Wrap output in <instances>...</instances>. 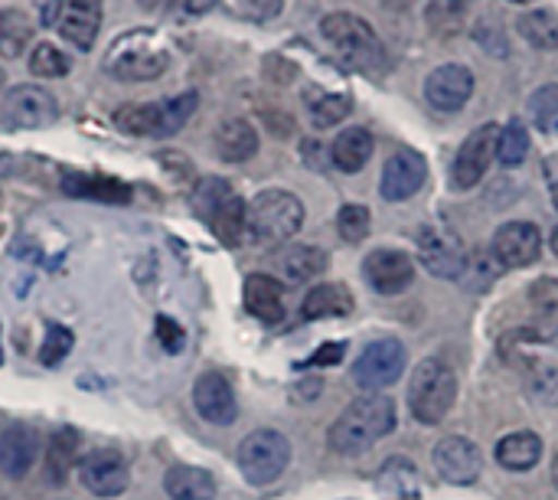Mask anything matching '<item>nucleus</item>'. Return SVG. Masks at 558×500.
I'll use <instances>...</instances> for the list:
<instances>
[{
    "label": "nucleus",
    "mask_w": 558,
    "mask_h": 500,
    "mask_svg": "<svg viewBox=\"0 0 558 500\" xmlns=\"http://www.w3.org/2000/svg\"><path fill=\"white\" fill-rule=\"evenodd\" d=\"M29 39H33L29 16L16 7H0V56H7V59L23 56Z\"/></svg>",
    "instance_id": "nucleus-30"
},
{
    "label": "nucleus",
    "mask_w": 558,
    "mask_h": 500,
    "mask_svg": "<svg viewBox=\"0 0 558 500\" xmlns=\"http://www.w3.org/2000/svg\"><path fill=\"white\" fill-rule=\"evenodd\" d=\"M288 462H291V445L275 429H258L239 445V472L255 488L278 481L284 475Z\"/></svg>",
    "instance_id": "nucleus-7"
},
{
    "label": "nucleus",
    "mask_w": 558,
    "mask_h": 500,
    "mask_svg": "<svg viewBox=\"0 0 558 500\" xmlns=\"http://www.w3.org/2000/svg\"><path fill=\"white\" fill-rule=\"evenodd\" d=\"M497 138H500V128L494 121L481 124L474 134H468V141L461 144V151L454 157V167H451V183L458 190H468V187L481 183L490 160L497 157Z\"/></svg>",
    "instance_id": "nucleus-10"
},
{
    "label": "nucleus",
    "mask_w": 558,
    "mask_h": 500,
    "mask_svg": "<svg viewBox=\"0 0 558 500\" xmlns=\"http://www.w3.org/2000/svg\"><path fill=\"white\" fill-rule=\"evenodd\" d=\"M353 311V295L347 285H337V282H327V285H317L314 291H307L304 298V321H324V318H347Z\"/></svg>",
    "instance_id": "nucleus-23"
},
{
    "label": "nucleus",
    "mask_w": 558,
    "mask_h": 500,
    "mask_svg": "<svg viewBox=\"0 0 558 500\" xmlns=\"http://www.w3.org/2000/svg\"><path fill=\"white\" fill-rule=\"evenodd\" d=\"M216 151H219L222 160L242 164V160L255 157V151H258V131L248 121H242V118L222 121L219 131H216Z\"/></svg>",
    "instance_id": "nucleus-25"
},
{
    "label": "nucleus",
    "mask_w": 558,
    "mask_h": 500,
    "mask_svg": "<svg viewBox=\"0 0 558 500\" xmlns=\"http://www.w3.org/2000/svg\"><path fill=\"white\" fill-rule=\"evenodd\" d=\"M373 134L366 131V128H347V131H340V138L333 141V147H330V157H333V164L343 170V174H356V170H363L366 167V160L373 157Z\"/></svg>",
    "instance_id": "nucleus-27"
},
{
    "label": "nucleus",
    "mask_w": 558,
    "mask_h": 500,
    "mask_svg": "<svg viewBox=\"0 0 558 500\" xmlns=\"http://www.w3.org/2000/svg\"><path fill=\"white\" fill-rule=\"evenodd\" d=\"M157 341L163 344V350L167 354H180L183 350V344H186V334H183V328L177 324V321H170V318H157Z\"/></svg>",
    "instance_id": "nucleus-43"
},
{
    "label": "nucleus",
    "mask_w": 558,
    "mask_h": 500,
    "mask_svg": "<svg viewBox=\"0 0 558 500\" xmlns=\"http://www.w3.org/2000/svg\"><path fill=\"white\" fill-rule=\"evenodd\" d=\"M418 259L438 278H461L468 272V255L458 236L441 226H428L418 236Z\"/></svg>",
    "instance_id": "nucleus-12"
},
{
    "label": "nucleus",
    "mask_w": 558,
    "mask_h": 500,
    "mask_svg": "<svg viewBox=\"0 0 558 500\" xmlns=\"http://www.w3.org/2000/svg\"><path fill=\"white\" fill-rule=\"evenodd\" d=\"M39 459V436L29 426H10L0 436V475L20 481L33 472Z\"/></svg>",
    "instance_id": "nucleus-20"
},
{
    "label": "nucleus",
    "mask_w": 558,
    "mask_h": 500,
    "mask_svg": "<svg viewBox=\"0 0 558 500\" xmlns=\"http://www.w3.org/2000/svg\"><path fill=\"white\" fill-rule=\"evenodd\" d=\"M526 377L543 403H558V367H553L549 360H533L526 367Z\"/></svg>",
    "instance_id": "nucleus-41"
},
{
    "label": "nucleus",
    "mask_w": 558,
    "mask_h": 500,
    "mask_svg": "<svg viewBox=\"0 0 558 500\" xmlns=\"http://www.w3.org/2000/svg\"><path fill=\"white\" fill-rule=\"evenodd\" d=\"M543 459V439L536 432H513L497 442V462L507 472H530Z\"/></svg>",
    "instance_id": "nucleus-26"
},
{
    "label": "nucleus",
    "mask_w": 558,
    "mask_h": 500,
    "mask_svg": "<svg viewBox=\"0 0 558 500\" xmlns=\"http://www.w3.org/2000/svg\"><path fill=\"white\" fill-rule=\"evenodd\" d=\"M62 190L69 197H85V200H101V203H114L124 206L131 203V190L114 180V177H98V174H65L62 177Z\"/></svg>",
    "instance_id": "nucleus-22"
},
{
    "label": "nucleus",
    "mask_w": 558,
    "mask_h": 500,
    "mask_svg": "<svg viewBox=\"0 0 558 500\" xmlns=\"http://www.w3.org/2000/svg\"><path fill=\"white\" fill-rule=\"evenodd\" d=\"M193 406L213 426H229L239 416L235 393H232V386H229V380L222 373H203L196 380V386H193Z\"/></svg>",
    "instance_id": "nucleus-19"
},
{
    "label": "nucleus",
    "mask_w": 558,
    "mask_h": 500,
    "mask_svg": "<svg viewBox=\"0 0 558 500\" xmlns=\"http://www.w3.org/2000/svg\"><path fill=\"white\" fill-rule=\"evenodd\" d=\"M232 197V187L222 180V177H206L199 187H196V197H193V203H196V213L203 216V219H209L226 200Z\"/></svg>",
    "instance_id": "nucleus-38"
},
{
    "label": "nucleus",
    "mask_w": 558,
    "mask_h": 500,
    "mask_svg": "<svg viewBox=\"0 0 558 500\" xmlns=\"http://www.w3.org/2000/svg\"><path fill=\"white\" fill-rule=\"evenodd\" d=\"M163 491L170 500H213L216 498V478L193 465H177L163 478Z\"/></svg>",
    "instance_id": "nucleus-24"
},
{
    "label": "nucleus",
    "mask_w": 558,
    "mask_h": 500,
    "mask_svg": "<svg viewBox=\"0 0 558 500\" xmlns=\"http://www.w3.org/2000/svg\"><path fill=\"white\" fill-rule=\"evenodd\" d=\"M369 223H373V216H369V210L360 206V203H347V206L337 213V229H340V236H343L347 242H363V239L369 236Z\"/></svg>",
    "instance_id": "nucleus-39"
},
{
    "label": "nucleus",
    "mask_w": 558,
    "mask_h": 500,
    "mask_svg": "<svg viewBox=\"0 0 558 500\" xmlns=\"http://www.w3.org/2000/svg\"><path fill=\"white\" fill-rule=\"evenodd\" d=\"M219 0H173V16L180 20H193V16H206Z\"/></svg>",
    "instance_id": "nucleus-44"
},
{
    "label": "nucleus",
    "mask_w": 558,
    "mask_h": 500,
    "mask_svg": "<svg viewBox=\"0 0 558 500\" xmlns=\"http://www.w3.org/2000/svg\"><path fill=\"white\" fill-rule=\"evenodd\" d=\"M170 66V52L163 49V43L147 33V29H134V33H124L114 39L108 59H105V69L114 75V79H124V82H150V79H160Z\"/></svg>",
    "instance_id": "nucleus-5"
},
{
    "label": "nucleus",
    "mask_w": 558,
    "mask_h": 500,
    "mask_svg": "<svg viewBox=\"0 0 558 500\" xmlns=\"http://www.w3.org/2000/svg\"><path fill=\"white\" fill-rule=\"evenodd\" d=\"M464 16H468V0H432L425 10L428 29L441 39L458 36L464 29Z\"/></svg>",
    "instance_id": "nucleus-32"
},
{
    "label": "nucleus",
    "mask_w": 558,
    "mask_h": 500,
    "mask_svg": "<svg viewBox=\"0 0 558 500\" xmlns=\"http://www.w3.org/2000/svg\"><path fill=\"white\" fill-rule=\"evenodd\" d=\"M517 3H530V0H517Z\"/></svg>",
    "instance_id": "nucleus-53"
},
{
    "label": "nucleus",
    "mask_w": 558,
    "mask_h": 500,
    "mask_svg": "<svg viewBox=\"0 0 558 500\" xmlns=\"http://www.w3.org/2000/svg\"><path fill=\"white\" fill-rule=\"evenodd\" d=\"M530 111H533V121H536L539 131L558 134V82H549V85L533 92Z\"/></svg>",
    "instance_id": "nucleus-36"
},
{
    "label": "nucleus",
    "mask_w": 558,
    "mask_h": 500,
    "mask_svg": "<svg viewBox=\"0 0 558 500\" xmlns=\"http://www.w3.org/2000/svg\"><path fill=\"white\" fill-rule=\"evenodd\" d=\"M530 301L533 308L546 318V321H558V282L556 278H539L530 288Z\"/></svg>",
    "instance_id": "nucleus-42"
},
{
    "label": "nucleus",
    "mask_w": 558,
    "mask_h": 500,
    "mask_svg": "<svg viewBox=\"0 0 558 500\" xmlns=\"http://www.w3.org/2000/svg\"><path fill=\"white\" fill-rule=\"evenodd\" d=\"M72 344H75V337H72V331H69V328H62V324H49L46 341H43V347H39V360H43V367H59V364L65 360V354L72 350Z\"/></svg>",
    "instance_id": "nucleus-40"
},
{
    "label": "nucleus",
    "mask_w": 558,
    "mask_h": 500,
    "mask_svg": "<svg viewBox=\"0 0 558 500\" xmlns=\"http://www.w3.org/2000/svg\"><path fill=\"white\" fill-rule=\"evenodd\" d=\"M458 400V373L445 360H422L409 383V409L422 426H438Z\"/></svg>",
    "instance_id": "nucleus-3"
},
{
    "label": "nucleus",
    "mask_w": 558,
    "mask_h": 500,
    "mask_svg": "<svg viewBox=\"0 0 558 500\" xmlns=\"http://www.w3.org/2000/svg\"><path fill=\"white\" fill-rule=\"evenodd\" d=\"M530 157V131L520 121H510L507 128H500L497 138V160L504 167H520Z\"/></svg>",
    "instance_id": "nucleus-34"
},
{
    "label": "nucleus",
    "mask_w": 558,
    "mask_h": 500,
    "mask_svg": "<svg viewBox=\"0 0 558 500\" xmlns=\"http://www.w3.org/2000/svg\"><path fill=\"white\" fill-rule=\"evenodd\" d=\"M435 472L448 485H474L484 472V452L464 436L441 439L435 445Z\"/></svg>",
    "instance_id": "nucleus-13"
},
{
    "label": "nucleus",
    "mask_w": 558,
    "mask_h": 500,
    "mask_svg": "<svg viewBox=\"0 0 558 500\" xmlns=\"http://www.w3.org/2000/svg\"><path fill=\"white\" fill-rule=\"evenodd\" d=\"M428 177V164L418 151H399L386 160L383 167V180H379V193L389 203H402L409 197H415L425 187Z\"/></svg>",
    "instance_id": "nucleus-14"
},
{
    "label": "nucleus",
    "mask_w": 558,
    "mask_h": 500,
    "mask_svg": "<svg viewBox=\"0 0 558 500\" xmlns=\"http://www.w3.org/2000/svg\"><path fill=\"white\" fill-rule=\"evenodd\" d=\"M304 226V203L288 190H262L248 203V236L262 246H281Z\"/></svg>",
    "instance_id": "nucleus-4"
},
{
    "label": "nucleus",
    "mask_w": 558,
    "mask_h": 500,
    "mask_svg": "<svg viewBox=\"0 0 558 500\" xmlns=\"http://www.w3.org/2000/svg\"><path fill=\"white\" fill-rule=\"evenodd\" d=\"M101 26V0H56V29L82 52L92 49Z\"/></svg>",
    "instance_id": "nucleus-17"
},
{
    "label": "nucleus",
    "mask_w": 558,
    "mask_h": 500,
    "mask_svg": "<svg viewBox=\"0 0 558 500\" xmlns=\"http://www.w3.org/2000/svg\"><path fill=\"white\" fill-rule=\"evenodd\" d=\"M343 354H347V344H324L307 364H314V367H333V364L343 360Z\"/></svg>",
    "instance_id": "nucleus-45"
},
{
    "label": "nucleus",
    "mask_w": 558,
    "mask_h": 500,
    "mask_svg": "<svg viewBox=\"0 0 558 500\" xmlns=\"http://www.w3.org/2000/svg\"><path fill=\"white\" fill-rule=\"evenodd\" d=\"M75 459H78V432L75 429H59L52 439H49V478L56 485H65L69 472L75 468Z\"/></svg>",
    "instance_id": "nucleus-31"
},
{
    "label": "nucleus",
    "mask_w": 558,
    "mask_h": 500,
    "mask_svg": "<svg viewBox=\"0 0 558 500\" xmlns=\"http://www.w3.org/2000/svg\"><path fill=\"white\" fill-rule=\"evenodd\" d=\"M553 203H556V210H558V183L553 187Z\"/></svg>",
    "instance_id": "nucleus-50"
},
{
    "label": "nucleus",
    "mask_w": 558,
    "mask_h": 500,
    "mask_svg": "<svg viewBox=\"0 0 558 500\" xmlns=\"http://www.w3.org/2000/svg\"><path fill=\"white\" fill-rule=\"evenodd\" d=\"M520 36L536 49H558V13L556 10H533L520 16Z\"/></svg>",
    "instance_id": "nucleus-33"
},
{
    "label": "nucleus",
    "mask_w": 558,
    "mask_h": 500,
    "mask_svg": "<svg viewBox=\"0 0 558 500\" xmlns=\"http://www.w3.org/2000/svg\"><path fill=\"white\" fill-rule=\"evenodd\" d=\"M245 308L262 324H278L284 318V288H281V282H275L271 275H262V272L248 275L245 278Z\"/></svg>",
    "instance_id": "nucleus-21"
},
{
    "label": "nucleus",
    "mask_w": 558,
    "mask_h": 500,
    "mask_svg": "<svg viewBox=\"0 0 558 500\" xmlns=\"http://www.w3.org/2000/svg\"><path fill=\"white\" fill-rule=\"evenodd\" d=\"M0 364H3V350H0Z\"/></svg>",
    "instance_id": "nucleus-51"
},
{
    "label": "nucleus",
    "mask_w": 558,
    "mask_h": 500,
    "mask_svg": "<svg viewBox=\"0 0 558 500\" xmlns=\"http://www.w3.org/2000/svg\"><path fill=\"white\" fill-rule=\"evenodd\" d=\"M0 85H3V72H0Z\"/></svg>",
    "instance_id": "nucleus-52"
},
{
    "label": "nucleus",
    "mask_w": 558,
    "mask_h": 500,
    "mask_svg": "<svg viewBox=\"0 0 558 500\" xmlns=\"http://www.w3.org/2000/svg\"><path fill=\"white\" fill-rule=\"evenodd\" d=\"M78 478L82 485L98 495V498H118L128 491V481H131V472H128V462L121 452L114 449H95L88 452L82 462H78Z\"/></svg>",
    "instance_id": "nucleus-11"
},
{
    "label": "nucleus",
    "mask_w": 558,
    "mask_h": 500,
    "mask_svg": "<svg viewBox=\"0 0 558 500\" xmlns=\"http://www.w3.org/2000/svg\"><path fill=\"white\" fill-rule=\"evenodd\" d=\"M539 252H543V233L533 223L517 219L500 226L494 236V259L504 269H526L539 259Z\"/></svg>",
    "instance_id": "nucleus-15"
},
{
    "label": "nucleus",
    "mask_w": 558,
    "mask_h": 500,
    "mask_svg": "<svg viewBox=\"0 0 558 500\" xmlns=\"http://www.w3.org/2000/svg\"><path fill=\"white\" fill-rule=\"evenodd\" d=\"M402 370H405V344L396 337H383L360 354V360L353 364V380L363 390H383L392 386L402 377Z\"/></svg>",
    "instance_id": "nucleus-9"
},
{
    "label": "nucleus",
    "mask_w": 558,
    "mask_h": 500,
    "mask_svg": "<svg viewBox=\"0 0 558 500\" xmlns=\"http://www.w3.org/2000/svg\"><path fill=\"white\" fill-rule=\"evenodd\" d=\"M363 275L379 295H402L415 282V265L399 249H376L363 262Z\"/></svg>",
    "instance_id": "nucleus-16"
},
{
    "label": "nucleus",
    "mask_w": 558,
    "mask_h": 500,
    "mask_svg": "<svg viewBox=\"0 0 558 500\" xmlns=\"http://www.w3.org/2000/svg\"><path fill=\"white\" fill-rule=\"evenodd\" d=\"M0 118L10 128H49L59 118L56 95L43 85H13L0 102Z\"/></svg>",
    "instance_id": "nucleus-8"
},
{
    "label": "nucleus",
    "mask_w": 558,
    "mask_h": 500,
    "mask_svg": "<svg viewBox=\"0 0 558 500\" xmlns=\"http://www.w3.org/2000/svg\"><path fill=\"white\" fill-rule=\"evenodd\" d=\"M396 429V403L389 396H363L350 403L330 426V449L337 455H363Z\"/></svg>",
    "instance_id": "nucleus-1"
},
{
    "label": "nucleus",
    "mask_w": 558,
    "mask_h": 500,
    "mask_svg": "<svg viewBox=\"0 0 558 500\" xmlns=\"http://www.w3.org/2000/svg\"><path fill=\"white\" fill-rule=\"evenodd\" d=\"M353 108V98L343 95V92H324L317 98H311V118L317 128H333L340 124Z\"/></svg>",
    "instance_id": "nucleus-35"
},
{
    "label": "nucleus",
    "mask_w": 558,
    "mask_h": 500,
    "mask_svg": "<svg viewBox=\"0 0 558 500\" xmlns=\"http://www.w3.org/2000/svg\"><path fill=\"white\" fill-rule=\"evenodd\" d=\"M137 3H141L144 10H157V7H163L167 0H137Z\"/></svg>",
    "instance_id": "nucleus-47"
},
{
    "label": "nucleus",
    "mask_w": 558,
    "mask_h": 500,
    "mask_svg": "<svg viewBox=\"0 0 558 500\" xmlns=\"http://www.w3.org/2000/svg\"><path fill=\"white\" fill-rule=\"evenodd\" d=\"M281 10V0H245V13L252 20H271Z\"/></svg>",
    "instance_id": "nucleus-46"
},
{
    "label": "nucleus",
    "mask_w": 558,
    "mask_h": 500,
    "mask_svg": "<svg viewBox=\"0 0 558 500\" xmlns=\"http://www.w3.org/2000/svg\"><path fill=\"white\" fill-rule=\"evenodd\" d=\"M199 95L196 92H183L173 95L160 105H121L114 111V124L124 134H141V138H167L177 134L196 111Z\"/></svg>",
    "instance_id": "nucleus-6"
},
{
    "label": "nucleus",
    "mask_w": 558,
    "mask_h": 500,
    "mask_svg": "<svg viewBox=\"0 0 558 500\" xmlns=\"http://www.w3.org/2000/svg\"><path fill=\"white\" fill-rule=\"evenodd\" d=\"M278 265H281V272H284L288 282L301 285V282H311V278H317V275H324L327 255H324L317 246H288V249L281 252Z\"/></svg>",
    "instance_id": "nucleus-28"
},
{
    "label": "nucleus",
    "mask_w": 558,
    "mask_h": 500,
    "mask_svg": "<svg viewBox=\"0 0 558 500\" xmlns=\"http://www.w3.org/2000/svg\"><path fill=\"white\" fill-rule=\"evenodd\" d=\"M209 223H213L216 236H219L226 246H239V242L245 239V233H248V203L239 200V197L232 193V197L209 216Z\"/></svg>",
    "instance_id": "nucleus-29"
},
{
    "label": "nucleus",
    "mask_w": 558,
    "mask_h": 500,
    "mask_svg": "<svg viewBox=\"0 0 558 500\" xmlns=\"http://www.w3.org/2000/svg\"><path fill=\"white\" fill-rule=\"evenodd\" d=\"M471 92H474V72L468 66H458V62L438 66L425 79V98L438 111H461L468 105Z\"/></svg>",
    "instance_id": "nucleus-18"
},
{
    "label": "nucleus",
    "mask_w": 558,
    "mask_h": 500,
    "mask_svg": "<svg viewBox=\"0 0 558 500\" xmlns=\"http://www.w3.org/2000/svg\"><path fill=\"white\" fill-rule=\"evenodd\" d=\"M553 481H556V488H558V455H556V465H553Z\"/></svg>",
    "instance_id": "nucleus-49"
},
{
    "label": "nucleus",
    "mask_w": 558,
    "mask_h": 500,
    "mask_svg": "<svg viewBox=\"0 0 558 500\" xmlns=\"http://www.w3.org/2000/svg\"><path fill=\"white\" fill-rule=\"evenodd\" d=\"M320 33L343 56L347 66L360 69V72H369V75H379L386 69V49H383L376 29L363 16H356V13H327L324 23H320Z\"/></svg>",
    "instance_id": "nucleus-2"
},
{
    "label": "nucleus",
    "mask_w": 558,
    "mask_h": 500,
    "mask_svg": "<svg viewBox=\"0 0 558 500\" xmlns=\"http://www.w3.org/2000/svg\"><path fill=\"white\" fill-rule=\"evenodd\" d=\"M549 246H553V252H556V255H558V229H556V233H553V239H549Z\"/></svg>",
    "instance_id": "nucleus-48"
},
{
    "label": "nucleus",
    "mask_w": 558,
    "mask_h": 500,
    "mask_svg": "<svg viewBox=\"0 0 558 500\" xmlns=\"http://www.w3.org/2000/svg\"><path fill=\"white\" fill-rule=\"evenodd\" d=\"M29 69L39 75V79H62L69 72V59L65 52H59L52 43H39L29 56Z\"/></svg>",
    "instance_id": "nucleus-37"
}]
</instances>
